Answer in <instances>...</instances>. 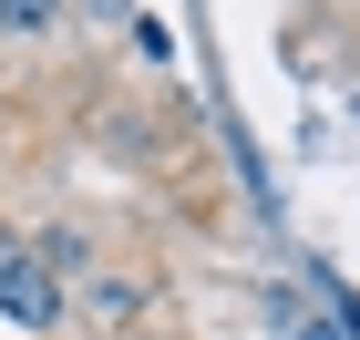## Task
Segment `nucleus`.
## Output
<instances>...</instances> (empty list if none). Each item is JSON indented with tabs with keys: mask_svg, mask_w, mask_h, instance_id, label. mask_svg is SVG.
Masks as SVG:
<instances>
[{
	"mask_svg": "<svg viewBox=\"0 0 360 340\" xmlns=\"http://www.w3.org/2000/svg\"><path fill=\"white\" fill-rule=\"evenodd\" d=\"M299 340H340V330H319V320H309V330H299Z\"/></svg>",
	"mask_w": 360,
	"mask_h": 340,
	"instance_id": "obj_5",
	"label": "nucleus"
},
{
	"mask_svg": "<svg viewBox=\"0 0 360 340\" xmlns=\"http://www.w3.org/2000/svg\"><path fill=\"white\" fill-rule=\"evenodd\" d=\"M62 11H83L93 31H113V21H134V0H62Z\"/></svg>",
	"mask_w": 360,
	"mask_h": 340,
	"instance_id": "obj_4",
	"label": "nucleus"
},
{
	"mask_svg": "<svg viewBox=\"0 0 360 340\" xmlns=\"http://www.w3.org/2000/svg\"><path fill=\"white\" fill-rule=\"evenodd\" d=\"M0 103H11V93H0Z\"/></svg>",
	"mask_w": 360,
	"mask_h": 340,
	"instance_id": "obj_6",
	"label": "nucleus"
},
{
	"mask_svg": "<svg viewBox=\"0 0 360 340\" xmlns=\"http://www.w3.org/2000/svg\"><path fill=\"white\" fill-rule=\"evenodd\" d=\"M124 31H134V52H144V62H165V52H175V31H165V21H144V11H134Z\"/></svg>",
	"mask_w": 360,
	"mask_h": 340,
	"instance_id": "obj_3",
	"label": "nucleus"
},
{
	"mask_svg": "<svg viewBox=\"0 0 360 340\" xmlns=\"http://www.w3.org/2000/svg\"><path fill=\"white\" fill-rule=\"evenodd\" d=\"M0 310L21 320V330H52V320H62V289L41 279V258H31L11 227H0Z\"/></svg>",
	"mask_w": 360,
	"mask_h": 340,
	"instance_id": "obj_1",
	"label": "nucleus"
},
{
	"mask_svg": "<svg viewBox=\"0 0 360 340\" xmlns=\"http://www.w3.org/2000/svg\"><path fill=\"white\" fill-rule=\"evenodd\" d=\"M52 21H62V0H0V31L11 42H41Z\"/></svg>",
	"mask_w": 360,
	"mask_h": 340,
	"instance_id": "obj_2",
	"label": "nucleus"
}]
</instances>
